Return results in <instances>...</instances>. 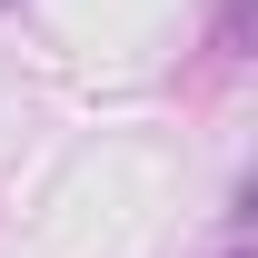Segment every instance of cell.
Segmentation results:
<instances>
[{
	"label": "cell",
	"mask_w": 258,
	"mask_h": 258,
	"mask_svg": "<svg viewBox=\"0 0 258 258\" xmlns=\"http://www.w3.org/2000/svg\"><path fill=\"white\" fill-rule=\"evenodd\" d=\"M228 40H238V50H258V0H228Z\"/></svg>",
	"instance_id": "6da1fadb"
},
{
	"label": "cell",
	"mask_w": 258,
	"mask_h": 258,
	"mask_svg": "<svg viewBox=\"0 0 258 258\" xmlns=\"http://www.w3.org/2000/svg\"><path fill=\"white\" fill-rule=\"evenodd\" d=\"M238 228H258V179H248V189H238Z\"/></svg>",
	"instance_id": "7a4b0ae2"
}]
</instances>
